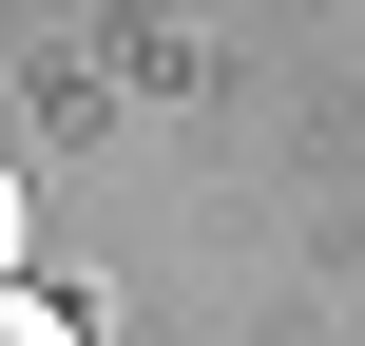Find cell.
<instances>
[{
  "instance_id": "6da1fadb",
  "label": "cell",
  "mask_w": 365,
  "mask_h": 346,
  "mask_svg": "<svg viewBox=\"0 0 365 346\" xmlns=\"http://www.w3.org/2000/svg\"><path fill=\"white\" fill-rule=\"evenodd\" d=\"M0 346H77V327H58V308H38V289H0Z\"/></svg>"
},
{
  "instance_id": "7a4b0ae2",
  "label": "cell",
  "mask_w": 365,
  "mask_h": 346,
  "mask_svg": "<svg viewBox=\"0 0 365 346\" xmlns=\"http://www.w3.org/2000/svg\"><path fill=\"white\" fill-rule=\"evenodd\" d=\"M0 289H19V173H0Z\"/></svg>"
}]
</instances>
